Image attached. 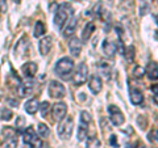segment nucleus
Wrapping results in <instances>:
<instances>
[{"label":"nucleus","instance_id":"1","mask_svg":"<svg viewBox=\"0 0 158 148\" xmlns=\"http://www.w3.org/2000/svg\"><path fill=\"white\" fill-rule=\"evenodd\" d=\"M73 70H74V62H73V59H70L69 56L61 58L57 62L56 67H54V72L61 79H63V80H69V79H70Z\"/></svg>","mask_w":158,"mask_h":148},{"label":"nucleus","instance_id":"2","mask_svg":"<svg viewBox=\"0 0 158 148\" xmlns=\"http://www.w3.org/2000/svg\"><path fill=\"white\" fill-rule=\"evenodd\" d=\"M71 13H73V8L70 7V4H67V3L61 4L57 9L56 16H54V24H56V26L58 29H62L67 21L69 14H71Z\"/></svg>","mask_w":158,"mask_h":148},{"label":"nucleus","instance_id":"3","mask_svg":"<svg viewBox=\"0 0 158 148\" xmlns=\"http://www.w3.org/2000/svg\"><path fill=\"white\" fill-rule=\"evenodd\" d=\"M73 129H74V119L71 117H67L66 119L61 121V123H59V126L57 129V132H58V135L61 139L67 140L71 138Z\"/></svg>","mask_w":158,"mask_h":148},{"label":"nucleus","instance_id":"4","mask_svg":"<svg viewBox=\"0 0 158 148\" xmlns=\"http://www.w3.org/2000/svg\"><path fill=\"white\" fill-rule=\"evenodd\" d=\"M23 136H24V143H25V144L32 146L33 148L42 147V142L40 140V138H37V134L33 127H27L25 131L23 132Z\"/></svg>","mask_w":158,"mask_h":148},{"label":"nucleus","instance_id":"5","mask_svg":"<svg viewBox=\"0 0 158 148\" xmlns=\"http://www.w3.org/2000/svg\"><path fill=\"white\" fill-rule=\"evenodd\" d=\"M88 79V68L86 66V63H81L78 67H77V71H75V75L73 76V80L75 85H82L85 84Z\"/></svg>","mask_w":158,"mask_h":148},{"label":"nucleus","instance_id":"6","mask_svg":"<svg viewBox=\"0 0 158 148\" xmlns=\"http://www.w3.org/2000/svg\"><path fill=\"white\" fill-rule=\"evenodd\" d=\"M49 95L52 98H63L66 96V88L63 87L62 83L53 80L49 85Z\"/></svg>","mask_w":158,"mask_h":148},{"label":"nucleus","instance_id":"7","mask_svg":"<svg viewBox=\"0 0 158 148\" xmlns=\"http://www.w3.org/2000/svg\"><path fill=\"white\" fill-rule=\"evenodd\" d=\"M108 113H110V119L113 126H121L123 123H124V121H125L124 114H123L121 110L118 109L116 105L108 106Z\"/></svg>","mask_w":158,"mask_h":148},{"label":"nucleus","instance_id":"8","mask_svg":"<svg viewBox=\"0 0 158 148\" xmlns=\"http://www.w3.org/2000/svg\"><path fill=\"white\" fill-rule=\"evenodd\" d=\"M53 117H54V119L58 121V122H61L65 119V117H66V113H67V106H66V103L65 102H57L56 105L53 106Z\"/></svg>","mask_w":158,"mask_h":148},{"label":"nucleus","instance_id":"9","mask_svg":"<svg viewBox=\"0 0 158 148\" xmlns=\"http://www.w3.org/2000/svg\"><path fill=\"white\" fill-rule=\"evenodd\" d=\"M102 49H103V53L106 54V56L108 58H112V56H115V54L117 51V46H116V43H113L112 41H110V39H104L102 43Z\"/></svg>","mask_w":158,"mask_h":148},{"label":"nucleus","instance_id":"10","mask_svg":"<svg viewBox=\"0 0 158 148\" xmlns=\"http://www.w3.org/2000/svg\"><path fill=\"white\" fill-rule=\"evenodd\" d=\"M52 47H53V38L52 37L42 38L38 43V50L41 53V55H48V54L50 53Z\"/></svg>","mask_w":158,"mask_h":148},{"label":"nucleus","instance_id":"11","mask_svg":"<svg viewBox=\"0 0 158 148\" xmlns=\"http://www.w3.org/2000/svg\"><path fill=\"white\" fill-rule=\"evenodd\" d=\"M34 91V83L33 81H27V83H21L19 85V95L20 97H27L31 96Z\"/></svg>","mask_w":158,"mask_h":148},{"label":"nucleus","instance_id":"12","mask_svg":"<svg viewBox=\"0 0 158 148\" xmlns=\"http://www.w3.org/2000/svg\"><path fill=\"white\" fill-rule=\"evenodd\" d=\"M88 88H90V91L94 95H98L102 91V79L98 75H92L90 79V83H88Z\"/></svg>","mask_w":158,"mask_h":148},{"label":"nucleus","instance_id":"13","mask_svg":"<svg viewBox=\"0 0 158 148\" xmlns=\"http://www.w3.org/2000/svg\"><path fill=\"white\" fill-rule=\"evenodd\" d=\"M37 68H38V67H37L36 63L29 62V63H25V64L21 67V71H23V73H24V75H25L27 77L32 79V77H34V75H36Z\"/></svg>","mask_w":158,"mask_h":148},{"label":"nucleus","instance_id":"14","mask_svg":"<svg viewBox=\"0 0 158 148\" xmlns=\"http://www.w3.org/2000/svg\"><path fill=\"white\" fill-rule=\"evenodd\" d=\"M69 49H70V53L73 54L74 56H79V54H81L82 51V42H81V39L77 38V37H74L70 43H69Z\"/></svg>","mask_w":158,"mask_h":148},{"label":"nucleus","instance_id":"15","mask_svg":"<svg viewBox=\"0 0 158 148\" xmlns=\"http://www.w3.org/2000/svg\"><path fill=\"white\" fill-rule=\"evenodd\" d=\"M40 107V102L37 98H31V100H28L25 102V105H24V109H25V111L28 113V114H34Z\"/></svg>","mask_w":158,"mask_h":148},{"label":"nucleus","instance_id":"16","mask_svg":"<svg viewBox=\"0 0 158 148\" xmlns=\"http://www.w3.org/2000/svg\"><path fill=\"white\" fill-rule=\"evenodd\" d=\"M142 101H144V95H142V92L140 89H131V102L133 105H141Z\"/></svg>","mask_w":158,"mask_h":148},{"label":"nucleus","instance_id":"17","mask_svg":"<svg viewBox=\"0 0 158 148\" xmlns=\"http://www.w3.org/2000/svg\"><path fill=\"white\" fill-rule=\"evenodd\" d=\"M78 17H73L70 21H69L67 26L65 28V30H63V36L65 37H69V36H73L74 33H75V29L78 26Z\"/></svg>","mask_w":158,"mask_h":148},{"label":"nucleus","instance_id":"18","mask_svg":"<svg viewBox=\"0 0 158 148\" xmlns=\"http://www.w3.org/2000/svg\"><path fill=\"white\" fill-rule=\"evenodd\" d=\"M145 75L149 76V79H152V80H157L158 79V71H157L156 62H150L149 64H148L146 70H145Z\"/></svg>","mask_w":158,"mask_h":148},{"label":"nucleus","instance_id":"19","mask_svg":"<svg viewBox=\"0 0 158 148\" xmlns=\"http://www.w3.org/2000/svg\"><path fill=\"white\" fill-rule=\"evenodd\" d=\"M94 30H95V24L94 22H87L85 29H83V33H82V39L83 41H88L91 37V34L94 33Z\"/></svg>","mask_w":158,"mask_h":148},{"label":"nucleus","instance_id":"20","mask_svg":"<svg viewBox=\"0 0 158 148\" xmlns=\"http://www.w3.org/2000/svg\"><path fill=\"white\" fill-rule=\"evenodd\" d=\"M123 55L125 56L128 63H132L133 60H135V56H136V49H135V46L131 45V46H128L127 49H124V54H123Z\"/></svg>","mask_w":158,"mask_h":148},{"label":"nucleus","instance_id":"21","mask_svg":"<svg viewBox=\"0 0 158 148\" xmlns=\"http://www.w3.org/2000/svg\"><path fill=\"white\" fill-rule=\"evenodd\" d=\"M45 33H46L45 24H44L42 21H37L36 25H34V37L40 38V37H42Z\"/></svg>","mask_w":158,"mask_h":148},{"label":"nucleus","instance_id":"22","mask_svg":"<svg viewBox=\"0 0 158 148\" xmlns=\"http://www.w3.org/2000/svg\"><path fill=\"white\" fill-rule=\"evenodd\" d=\"M88 125H85V123H81V126H79V129H78V134H77V136H78V140L79 142H83L87 138V135H88V127H87Z\"/></svg>","mask_w":158,"mask_h":148},{"label":"nucleus","instance_id":"23","mask_svg":"<svg viewBox=\"0 0 158 148\" xmlns=\"http://www.w3.org/2000/svg\"><path fill=\"white\" fill-rule=\"evenodd\" d=\"M86 146H87V148H100L102 143H100V140H99L95 135H94V136H87Z\"/></svg>","mask_w":158,"mask_h":148},{"label":"nucleus","instance_id":"24","mask_svg":"<svg viewBox=\"0 0 158 148\" xmlns=\"http://www.w3.org/2000/svg\"><path fill=\"white\" fill-rule=\"evenodd\" d=\"M98 68H99V71H100L102 75H104L106 77H110V73H111V66L108 64V63H106V62L99 63V64H98Z\"/></svg>","mask_w":158,"mask_h":148},{"label":"nucleus","instance_id":"25","mask_svg":"<svg viewBox=\"0 0 158 148\" xmlns=\"http://www.w3.org/2000/svg\"><path fill=\"white\" fill-rule=\"evenodd\" d=\"M37 131H38V135L42 136V138H46V136H49V134H50V130H49V127L45 125V123H38Z\"/></svg>","mask_w":158,"mask_h":148},{"label":"nucleus","instance_id":"26","mask_svg":"<svg viewBox=\"0 0 158 148\" xmlns=\"http://www.w3.org/2000/svg\"><path fill=\"white\" fill-rule=\"evenodd\" d=\"M16 147H17V138H9V139H6V142L0 146V148H16Z\"/></svg>","mask_w":158,"mask_h":148},{"label":"nucleus","instance_id":"27","mask_svg":"<svg viewBox=\"0 0 158 148\" xmlns=\"http://www.w3.org/2000/svg\"><path fill=\"white\" fill-rule=\"evenodd\" d=\"M38 109L41 110V114H42L44 118H48V114H49V111H50V103H49L48 101H44Z\"/></svg>","mask_w":158,"mask_h":148},{"label":"nucleus","instance_id":"28","mask_svg":"<svg viewBox=\"0 0 158 148\" xmlns=\"http://www.w3.org/2000/svg\"><path fill=\"white\" fill-rule=\"evenodd\" d=\"M144 75H145V68L142 66H136L133 68V76L136 79H142Z\"/></svg>","mask_w":158,"mask_h":148},{"label":"nucleus","instance_id":"29","mask_svg":"<svg viewBox=\"0 0 158 148\" xmlns=\"http://www.w3.org/2000/svg\"><path fill=\"white\" fill-rule=\"evenodd\" d=\"M3 135L6 136V139H9V138H16V130L12 129V127H4L3 129Z\"/></svg>","mask_w":158,"mask_h":148},{"label":"nucleus","instance_id":"30","mask_svg":"<svg viewBox=\"0 0 158 148\" xmlns=\"http://www.w3.org/2000/svg\"><path fill=\"white\" fill-rule=\"evenodd\" d=\"M91 122V114L86 110L81 111V123H85V125H90Z\"/></svg>","mask_w":158,"mask_h":148},{"label":"nucleus","instance_id":"31","mask_svg":"<svg viewBox=\"0 0 158 148\" xmlns=\"http://www.w3.org/2000/svg\"><path fill=\"white\" fill-rule=\"evenodd\" d=\"M16 127H17V131H19V132H24L23 129H27V127H25V121H24L23 117H19V118H17Z\"/></svg>","mask_w":158,"mask_h":148},{"label":"nucleus","instance_id":"32","mask_svg":"<svg viewBox=\"0 0 158 148\" xmlns=\"http://www.w3.org/2000/svg\"><path fill=\"white\" fill-rule=\"evenodd\" d=\"M12 117H13V113L9 110V109H4V110L2 111V119H3V121H9Z\"/></svg>","mask_w":158,"mask_h":148},{"label":"nucleus","instance_id":"33","mask_svg":"<svg viewBox=\"0 0 158 148\" xmlns=\"http://www.w3.org/2000/svg\"><path fill=\"white\" fill-rule=\"evenodd\" d=\"M148 140L152 142V143H153V142H157V130H156V129L148 134Z\"/></svg>","mask_w":158,"mask_h":148},{"label":"nucleus","instance_id":"34","mask_svg":"<svg viewBox=\"0 0 158 148\" xmlns=\"http://www.w3.org/2000/svg\"><path fill=\"white\" fill-rule=\"evenodd\" d=\"M110 143H111V146H112V147H115V148H117V147H118V144H117V136H116L115 134H112V135H111Z\"/></svg>","mask_w":158,"mask_h":148},{"label":"nucleus","instance_id":"35","mask_svg":"<svg viewBox=\"0 0 158 148\" xmlns=\"http://www.w3.org/2000/svg\"><path fill=\"white\" fill-rule=\"evenodd\" d=\"M7 0H0V12L6 13L7 12Z\"/></svg>","mask_w":158,"mask_h":148},{"label":"nucleus","instance_id":"36","mask_svg":"<svg viewBox=\"0 0 158 148\" xmlns=\"http://www.w3.org/2000/svg\"><path fill=\"white\" fill-rule=\"evenodd\" d=\"M125 148H136V147L133 146V144H129V143H128V144L125 146Z\"/></svg>","mask_w":158,"mask_h":148},{"label":"nucleus","instance_id":"37","mask_svg":"<svg viewBox=\"0 0 158 148\" xmlns=\"http://www.w3.org/2000/svg\"><path fill=\"white\" fill-rule=\"evenodd\" d=\"M23 148H33V147H32V146H29V144H25V146H24Z\"/></svg>","mask_w":158,"mask_h":148},{"label":"nucleus","instance_id":"38","mask_svg":"<svg viewBox=\"0 0 158 148\" xmlns=\"http://www.w3.org/2000/svg\"><path fill=\"white\" fill-rule=\"evenodd\" d=\"M13 2L16 3V4H20V3H21V0H13Z\"/></svg>","mask_w":158,"mask_h":148}]
</instances>
